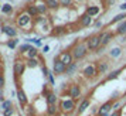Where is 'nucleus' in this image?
Masks as SVG:
<instances>
[{
	"mask_svg": "<svg viewBox=\"0 0 126 116\" xmlns=\"http://www.w3.org/2000/svg\"><path fill=\"white\" fill-rule=\"evenodd\" d=\"M126 20V12L125 13H120V14H116L112 20H110V23H109V26H112V24H116V23H122V21H125Z\"/></svg>",
	"mask_w": 126,
	"mask_h": 116,
	"instance_id": "cd10ccee",
	"label": "nucleus"
},
{
	"mask_svg": "<svg viewBox=\"0 0 126 116\" xmlns=\"http://www.w3.org/2000/svg\"><path fill=\"white\" fill-rule=\"evenodd\" d=\"M43 96H46L47 106H50V105H58V96L47 87L46 84H44V88H43Z\"/></svg>",
	"mask_w": 126,
	"mask_h": 116,
	"instance_id": "39448f33",
	"label": "nucleus"
},
{
	"mask_svg": "<svg viewBox=\"0 0 126 116\" xmlns=\"http://www.w3.org/2000/svg\"><path fill=\"white\" fill-rule=\"evenodd\" d=\"M85 44H86V47H88L89 51L98 50V48L101 47V35L94 34V35H91V37H88V38L85 40Z\"/></svg>",
	"mask_w": 126,
	"mask_h": 116,
	"instance_id": "423d86ee",
	"label": "nucleus"
},
{
	"mask_svg": "<svg viewBox=\"0 0 126 116\" xmlns=\"http://www.w3.org/2000/svg\"><path fill=\"white\" fill-rule=\"evenodd\" d=\"M71 54H72V57H74L75 61H81V59H84L86 57V54L89 52L88 50V47H86L85 41H78V43H75L74 45L71 47Z\"/></svg>",
	"mask_w": 126,
	"mask_h": 116,
	"instance_id": "f03ea898",
	"label": "nucleus"
},
{
	"mask_svg": "<svg viewBox=\"0 0 126 116\" xmlns=\"http://www.w3.org/2000/svg\"><path fill=\"white\" fill-rule=\"evenodd\" d=\"M99 35H101V47H106L110 41L113 40L115 33L109 31V30H105V31H102Z\"/></svg>",
	"mask_w": 126,
	"mask_h": 116,
	"instance_id": "f8f14e48",
	"label": "nucleus"
},
{
	"mask_svg": "<svg viewBox=\"0 0 126 116\" xmlns=\"http://www.w3.org/2000/svg\"><path fill=\"white\" fill-rule=\"evenodd\" d=\"M47 79H48V84H50V87H55V78H54V72L50 71L48 72V76H47Z\"/></svg>",
	"mask_w": 126,
	"mask_h": 116,
	"instance_id": "c9c22d12",
	"label": "nucleus"
},
{
	"mask_svg": "<svg viewBox=\"0 0 126 116\" xmlns=\"http://www.w3.org/2000/svg\"><path fill=\"white\" fill-rule=\"evenodd\" d=\"M120 10H122V12H123V13H125L126 12V1H125V3H122V4H120Z\"/></svg>",
	"mask_w": 126,
	"mask_h": 116,
	"instance_id": "c03bdc74",
	"label": "nucleus"
},
{
	"mask_svg": "<svg viewBox=\"0 0 126 116\" xmlns=\"http://www.w3.org/2000/svg\"><path fill=\"white\" fill-rule=\"evenodd\" d=\"M4 84H6V79H4V75H3V71H0V89L4 88Z\"/></svg>",
	"mask_w": 126,
	"mask_h": 116,
	"instance_id": "4c0bfd02",
	"label": "nucleus"
},
{
	"mask_svg": "<svg viewBox=\"0 0 126 116\" xmlns=\"http://www.w3.org/2000/svg\"><path fill=\"white\" fill-rule=\"evenodd\" d=\"M122 55V48L120 47H115L112 50H109V57L110 58H119Z\"/></svg>",
	"mask_w": 126,
	"mask_h": 116,
	"instance_id": "c756f323",
	"label": "nucleus"
},
{
	"mask_svg": "<svg viewBox=\"0 0 126 116\" xmlns=\"http://www.w3.org/2000/svg\"><path fill=\"white\" fill-rule=\"evenodd\" d=\"M34 4H35L37 10H38V13H40L41 16H47V14H48L50 9H48V6H47L46 0H35Z\"/></svg>",
	"mask_w": 126,
	"mask_h": 116,
	"instance_id": "4468645a",
	"label": "nucleus"
},
{
	"mask_svg": "<svg viewBox=\"0 0 126 116\" xmlns=\"http://www.w3.org/2000/svg\"><path fill=\"white\" fill-rule=\"evenodd\" d=\"M20 116H21V115H20Z\"/></svg>",
	"mask_w": 126,
	"mask_h": 116,
	"instance_id": "13d9d810",
	"label": "nucleus"
},
{
	"mask_svg": "<svg viewBox=\"0 0 126 116\" xmlns=\"http://www.w3.org/2000/svg\"><path fill=\"white\" fill-rule=\"evenodd\" d=\"M96 70H98V74H105L106 71L109 70V64L106 59H101L96 62Z\"/></svg>",
	"mask_w": 126,
	"mask_h": 116,
	"instance_id": "aec40b11",
	"label": "nucleus"
},
{
	"mask_svg": "<svg viewBox=\"0 0 126 116\" xmlns=\"http://www.w3.org/2000/svg\"><path fill=\"white\" fill-rule=\"evenodd\" d=\"M120 109V101H115L113 105H112V110H118Z\"/></svg>",
	"mask_w": 126,
	"mask_h": 116,
	"instance_id": "ea45409f",
	"label": "nucleus"
},
{
	"mask_svg": "<svg viewBox=\"0 0 126 116\" xmlns=\"http://www.w3.org/2000/svg\"><path fill=\"white\" fill-rule=\"evenodd\" d=\"M74 0H60V4H61V7H64V9H71V7L74 6Z\"/></svg>",
	"mask_w": 126,
	"mask_h": 116,
	"instance_id": "473e14b6",
	"label": "nucleus"
},
{
	"mask_svg": "<svg viewBox=\"0 0 126 116\" xmlns=\"http://www.w3.org/2000/svg\"><path fill=\"white\" fill-rule=\"evenodd\" d=\"M86 14H89L92 18L94 17H96L98 14L101 13V7L96 6V4H88V7H86Z\"/></svg>",
	"mask_w": 126,
	"mask_h": 116,
	"instance_id": "6ab92c4d",
	"label": "nucleus"
},
{
	"mask_svg": "<svg viewBox=\"0 0 126 116\" xmlns=\"http://www.w3.org/2000/svg\"><path fill=\"white\" fill-rule=\"evenodd\" d=\"M26 1H27V3H33V0H26Z\"/></svg>",
	"mask_w": 126,
	"mask_h": 116,
	"instance_id": "09e8293b",
	"label": "nucleus"
},
{
	"mask_svg": "<svg viewBox=\"0 0 126 116\" xmlns=\"http://www.w3.org/2000/svg\"><path fill=\"white\" fill-rule=\"evenodd\" d=\"M10 108H13V102L12 99H6L3 103H1V106H0V109H1V112H4V110L10 109Z\"/></svg>",
	"mask_w": 126,
	"mask_h": 116,
	"instance_id": "2f4dec72",
	"label": "nucleus"
},
{
	"mask_svg": "<svg viewBox=\"0 0 126 116\" xmlns=\"http://www.w3.org/2000/svg\"><path fill=\"white\" fill-rule=\"evenodd\" d=\"M65 71H67V65L63 64L57 57H54V61H52V72L55 75H63V74H65Z\"/></svg>",
	"mask_w": 126,
	"mask_h": 116,
	"instance_id": "9d476101",
	"label": "nucleus"
},
{
	"mask_svg": "<svg viewBox=\"0 0 126 116\" xmlns=\"http://www.w3.org/2000/svg\"><path fill=\"white\" fill-rule=\"evenodd\" d=\"M16 26H17L18 29L30 30L34 26V18L31 17L26 10H21V12L16 16Z\"/></svg>",
	"mask_w": 126,
	"mask_h": 116,
	"instance_id": "f257e3e1",
	"label": "nucleus"
},
{
	"mask_svg": "<svg viewBox=\"0 0 126 116\" xmlns=\"http://www.w3.org/2000/svg\"><path fill=\"white\" fill-rule=\"evenodd\" d=\"M78 67H79V62H78V61H75L74 64H71L69 67H67V71H65L67 76H72L74 74H77V71H78Z\"/></svg>",
	"mask_w": 126,
	"mask_h": 116,
	"instance_id": "b1692460",
	"label": "nucleus"
},
{
	"mask_svg": "<svg viewBox=\"0 0 126 116\" xmlns=\"http://www.w3.org/2000/svg\"><path fill=\"white\" fill-rule=\"evenodd\" d=\"M65 33H69V30H67V26H60V27H54L52 29L51 35H63Z\"/></svg>",
	"mask_w": 126,
	"mask_h": 116,
	"instance_id": "a878e982",
	"label": "nucleus"
},
{
	"mask_svg": "<svg viewBox=\"0 0 126 116\" xmlns=\"http://www.w3.org/2000/svg\"><path fill=\"white\" fill-rule=\"evenodd\" d=\"M17 99H18V103H20V106L26 108V106L29 105V99H27V96H26V92L21 89V87H20L18 84H17Z\"/></svg>",
	"mask_w": 126,
	"mask_h": 116,
	"instance_id": "2eb2a0df",
	"label": "nucleus"
},
{
	"mask_svg": "<svg viewBox=\"0 0 126 116\" xmlns=\"http://www.w3.org/2000/svg\"><path fill=\"white\" fill-rule=\"evenodd\" d=\"M30 48H31V45H30L29 43H26V44H23V45L18 47V54H20V55H24V54L29 51Z\"/></svg>",
	"mask_w": 126,
	"mask_h": 116,
	"instance_id": "72a5a7b5",
	"label": "nucleus"
},
{
	"mask_svg": "<svg viewBox=\"0 0 126 116\" xmlns=\"http://www.w3.org/2000/svg\"><path fill=\"white\" fill-rule=\"evenodd\" d=\"M95 27H98V29H102V27H103V23L101 21V20H96V21H95Z\"/></svg>",
	"mask_w": 126,
	"mask_h": 116,
	"instance_id": "79ce46f5",
	"label": "nucleus"
},
{
	"mask_svg": "<svg viewBox=\"0 0 126 116\" xmlns=\"http://www.w3.org/2000/svg\"><path fill=\"white\" fill-rule=\"evenodd\" d=\"M41 64V61L38 58H34V59H26V65H27V68H37L38 65Z\"/></svg>",
	"mask_w": 126,
	"mask_h": 116,
	"instance_id": "c85d7f7f",
	"label": "nucleus"
},
{
	"mask_svg": "<svg viewBox=\"0 0 126 116\" xmlns=\"http://www.w3.org/2000/svg\"><path fill=\"white\" fill-rule=\"evenodd\" d=\"M96 75H98L96 64H89L82 70V76H84L85 79H94Z\"/></svg>",
	"mask_w": 126,
	"mask_h": 116,
	"instance_id": "6e6552de",
	"label": "nucleus"
},
{
	"mask_svg": "<svg viewBox=\"0 0 126 116\" xmlns=\"http://www.w3.org/2000/svg\"><path fill=\"white\" fill-rule=\"evenodd\" d=\"M41 44H43V43H41V40H40V38H37V41H35V45H37V47H40Z\"/></svg>",
	"mask_w": 126,
	"mask_h": 116,
	"instance_id": "49530a36",
	"label": "nucleus"
},
{
	"mask_svg": "<svg viewBox=\"0 0 126 116\" xmlns=\"http://www.w3.org/2000/svg\"><path fill=\"white\" fill-rule=\"evenodd\" d=\"M122 71H123V70L120 68V70H115V71H112V72H109L108 75H106V78L103 79V82H108V81H112V79H116V78L122 74Z\"/></svg>",
	"mask_w": 126,
	"mask_h": 116,
	"instance_id": "393cba45",
	"label": "nucleus"
},
{
	"mask_svg": "<svg viewBox=\"0 0 126 116\" xmlns=\"http://www.w3.org/2000/svg\"><path fill=\"white\" fill-rule=\"evenodd\" d=\"M46 3L48 6V9H50V12H57L58 9L61 7L60 0H46Z\"/></svg>",
	"mask_w": 126,
	"mask_h": 116,
	"instance_id": "5701e85b",
	"label": "nucleus"
},
{
	"mask_svg": "<svg viewBox=\"0 0 126 116\" xmlns=\"http://www.w3.org/2000/svg\"><path fill=\"white\" fill-rule=\"evenodd\" d=\"M61 115V110L58 105H50L47 106V116H60Z\"/></svg>",
	"mask_w": 126,
	"mask_h": 116,
	"instance_id": "4be33fe9",
	"label": "nucleus"
},
{
	"mask_svg": "<svg viewBox=\"0 0 126 116\" xmlns=\"http://www.w3.org/2000/svg\"><path fill=\"white\" fill-rule=\"evenodd\" d=\"M1 27H3V24H1V21H0V29H1Z\"/></svg>",
	"mask_w": 126,
	"mask_h": 116,
	"instance_id": "8fccbe9b",
	"label": "nucleus"
},
{
	"mask_svg": "<svg viewBox=\"0 0 126 116\" xmlns=\"http://www.w3.org/2000/svg\"><path fill=\"white\" fill-rule=\"evenodd\" d=\"M115 3V0H105V6H112Z\"/></svg>",
	"mask_w": 126,
	"mask_h": 116,
	"instance_id": "37998d69",
	"label": "nucleus"
},
{
	"mask_svg": "<svg viewBox=\"0 0 126 116\" xmlns=\"http://www.w3.org/2000/svg\"><path fill=\"white\" fill-rule=\"evenodd\" d=\"M91 24H92V17L89 14H86V13H84L79 17V20H78V27H81V29H86Z\"/></svg>",
	"mask_w": 126,
	"mask_h": 116,
	"instance_id": "dca6fc26",
	"label": "nucleus"
},
{
	"mask_svg": "<svg viewBox=\"0 0 126 116\" xmlns=\"http://www.w3.org/2000/svg\"><path fill=\"white\" fill-rule=\"evenodd\" d=\"M24 109H26V112H27V115L29 116H35V109L31 106V105H27Z\"/></svg>",
	"mask_w": 126,
	"mask_h": 116,
	"instance_id": "e433bc0d",
	"label": "nucleus"
},
{
	"mask_svg": "<svg viewBox=\"0 0 126 116\" xmlns=\"http://www.w3.org/2000/svg\"><path fill=\"white\" fill-rule=\"evenodd\" d=\"M125 96H126V93H125Z\"/></svg>",
	"mask_w": 126,
	"mask_h": 116,
	"instance_id": "4d7b16f0",
	"label": "nucleus"
},
{
	"mask_svg": "<svg viewBox=\"0 0 126 116\" xmlns=\"http://www.w3.org/2000/svg\"><path fill=\"white\" fill-rule=\"evenodd\" d=\"M17 44H18V38H10V40L6 43V45L9 47V48H12V50L13 48H16Z\"/></svg>",
	"mask_w": 126,
	"mask_h": 116,
	"instance_id": "f704fd0d",
	"label": "nucleus"
},
{
	"mask_svg": "<svg viewBox=\"0 0 126 116\" xmlns=\"http://www.w3.org/2000/svg\"><path fill=\"white\" fill-rule=\"evenodd\" d=\"M123 68H126V64H125V67H123Z\"/></svg>",
	"mask_w": 126,
	"mask_h": 116,
	"instance_id": "5fc2aeb1",
	"label": "nucleus"
},
{
	"mask_svg": "<svg viewBox=\"0 0 126 116\" xmlns=\"http://www.w3.org/2000/svg\"><path fill=\"white\" fill-rule=\"evenodd\" d=\"M91 106V96H88V98H84V99H81V102H79V105H78V108H77V115H82L84 112H85L88 108Z\"/></svg>",
	"mask_w": 126,
	"mask_h": 116,
	"instance_id": "ddd939ff",
	"label": "nucleus"
},
{
	"mask_svg": "<svg viewBox=\"0 0 126 116\" xmlns=\"http://www.w3.org/2000/svg\"><path fill=\"white\" fill-rule=\"evenodd\" d=\"M1 6H3V4H0V10H1Z\"/></svg>",
	"mask_w": 126,
	"mask_h": 116,
	"instance_id": "603ef678",
	"label": "nucleus"
},
{
	"mask_svg": "<svg viewBox=\"0 0 126 116\" xmlns=\"http://www.w3.org/2000/svg\"><path fill=\"white\" fill-rule=\"evenodd\" d=\"M1 31H3V34H6L9 38H17V29L12 26V24H3V27H1Z\"/></svg>",
	"mask_w": 126,
	"mask_h": 116,
	"instance_id": "9b49d317",
	"label": "nucleus"
},
{
	"mask_svg": "<svg viewBox=\"0 0 126 116\" xmlns=\"http://www.w3.org/2000/svg\"><path fill=\"white\" fill-rule=\"evenodd\" d=\"M24 10L29 13V14H30L33 18H35L37 16H40V13H38V10H37V7H35L34 1H33V3H27V6L24 7Z\"/></svg>",
	"mask_w": 126,
	"mask_h": 116,
	"instance_id": "a211bd4d",
	"label": "nucleus"
},
{
	"mask_svg": "<svg viewBox=\"0 0 126 116\" xmlns=\"http://www.w3.org/2000/svg\"><path fill=\"white\" fill-rule=\"evenodd\" d=\"M109 116H122V109H118V110H112V113Z\"/></svg>",
	"mask_w": 126,
	"mask_h": 116,
	"instance_id": "a19ab883",
	"label": "nucleus"
},
{
	"mask_svg": "<svg viewBox=\"0 0 126 116\" xmlns=\"http://www.w3.org/2000/svg\"><path fill=\"white\" fill-rule=\"evenodd\" d=\"M72 116H79V115H77V113H75V115H72Z\"/></svg>",
	"mask_w": 126,
	"mask_h": 116,
	"instance_id": "3c124183",
	"label": "nucleus"
},
{
	"mask_svg": "<svg viewBox=\"0 0 126 116\" xmlns=\"http://www.w3.org/2000/svg\"><path fill=\"white\" fill-rule=\"evenodd\" d=\"M115 35H126V20L122 21V23L116 27L115 30Z\"/></svg>",
	"mask_w": 126,
	"mask_h": 116,
	"instance_id": "bb28decb",
	"label": "nucleus"
},
{
	"mask_svg": "<svg viewBox=\"0 0 126 116\" xmlns=\"http://www.w3.org/2000/svg\"><path fill=\"white\" fill-rule=\"evenodd\" d=\"M26 68H27V65H26V59H23V57L21 58L17 57L14 59V62H13V74H14V81H16V84H18V78L23 76Z\"/></svg>",
	"mask_w": 126,
	"mask_h": 116,
	"instance_id": "20e7f679",
	"label": "nucleus"
},
{
	"mask_svg": "<svg viewBox=\"0 0 126 116\" xmlns=\"http://www.w3.org/2000/svg\"><path fill=\"white\" fill-rule=\"evenodd\" d=\"M58 106H60V110L63 115H71V113L77 112V101L71 99L69 96L61 99L58 102Z\"/></svg>",
	"mask_w": 126,
	"mask_h": 116,
	"instance_id": "7ed1b4c3",
	"label": "nucleus"
},
{
	"mask_svg": "<svg viewBox=\"0 0 126 116\" xmlns=\"http://www.w3.org/2000/svg\"><path fill=\"white\" fill-rule=\"evenodd\" d=\"M101 116H109V115H101Z\"/></svg>",
	"mask_w": 126,
	"mask_h": 116,
	"instance_id": "864d4df0",
	"label": "nucleus"
},
{
	"mask_svg": "<svg viewBox=\"0 0 126 116\" xmlns=\"http://www.w3.org/2000/svg\"><path fill=\"white\" fill-rule=\"evenodd\" d=\"M50 51V45H44V48H43V52H48Z\"/></svg>",
	"mask_w": 126,
	"mask_h": 116,
	"instance_id": "a18cd8bd",
	"label": "nucleus"
},
{
	"mask_svg": "<svg viewBox=\"0 0 126 116\" xmlns=\"http://www.w3.org/2000/svg\"><path fill=\"white\" fill-rule=\"evenodd\" d=\"M74 1H77V3H85L86 0H74Z\"/></svg>",
	"mask_w": 126,
	"mask_h": 116,
	"instance_id": "de8ad7c7",
	"label": "nucleus"
},
{
	"mask_svg": "<svg viewBox=\"0 0 126 116\" xmlns=\"http://www.w3.org/2000/svg\"><path fill=\"white\" fill-rule=\"evenodd\" d=\"M57 58L63 62V64H65L67 67H69L71 64H74L75 62V59H74V57H72V54H71V51H61L60 54L57 55Z\"/></svg>",
	"mask_w": 126,
	"mask_h": 116,
	"instance_id": "1a4fd4ad",
	"label": "nucleus"
},
{
	"mask_svg": "<svg viewBox=\"0 0 126 116\" xmlns=\"http://www.w3.org/2000/svg\"><path fill=\"white\" fill-rule=\"evenodd\" d=\"M14 112H16V109H14V108H10V109H7V110L3 112V116H13Z\"/></svg>",
	"mask_w": 126,
	"mask_h": 116,
	"instance_id": "58836bf2",
	"label": "nucleus"
},
{
	"mask_svg": "<svg viewBox=\"0 0 126 116\" xmlns=\"http://www.w3.org/2000/svg\"><path fill=\"white\" fill-rule=\"evenodd\" d=\"M89 116H94V115H89Z\"/></svg>",
	"mask_w": 126,
	"mask_h": 116,
	"instance_id": "6e6d98bb",
	"label": "nucleus"
},
{
	"mask_svg": "<svg viewBox=\"0 0 126 116\" xmlns=\"http://www.w3.org/2000/svg\"><path fill=\"white\" fill-rule=\"evenodd\" d=\"M81 95H82V91H81V85L78 82H74V84H69L68 88V96L74 101H78L81 99Z\"/></svg>",
	"mask_w": 126,
	"mask_h": 116,
	"instance_id": "0eeeda50",
	"label": "nucleus"
},
{
	"mask_svg": "<svg viewBox=\"0 0 126 116\" xmlns=\"http://www.w3.org/2000/svg\"><path fill=\"white\" fill-rule=\"evenodd\" d=\"M112 105H113V101H112V99H109V101H106L105 103H102L101 108H99V110H98V116L108 115L109 112L112 110Z\"/></svg>",
	"mask_w": 126,
	"mask_h": 116,
	"instance_id": "f3484780",
	"label": "nucleus"
},
{
	"mask_svg": "<svg viewBox=\"0 0 126 116\" xmlns=\"http://www.w3.org/2000/svg\"><path fill=\"white\" fill-rule=\"evenodd\" d=\"M1 13H3V14H12L13 13V6L12 4H10V3H6V4H3V6H1Z\"/></svg>",
	"mask_w": 126,
	"mask_h": 116,
	"instance_id": "7c9ffc66",
	"label": "nucleus"
},
{
	"mask_svg": "<svg viewBox=\"0 0 126 116\" xmlns=\"http://www.w3.org/2000/svg\"><path fill=\"white\" fill-rule=\"evenodd\" d=\"M26 59H34V58H38L40 57V51L37 50V47H31L29 51L24 54Z\"/></svg>",
	"mask_w": 126,
	"mask_h": 116,
	"instance_id": "412c9836",
	"label": "nucleus"
}]
</instances>
